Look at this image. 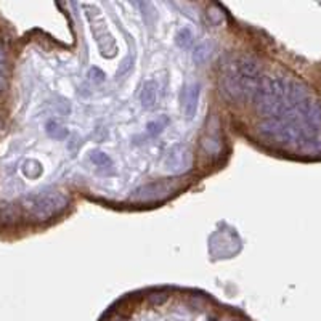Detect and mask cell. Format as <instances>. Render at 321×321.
<instances>
[{
    "label": "cell",
    "mask_w": 321,
    "mask_h": 321,
    "mask_svg": "<svg viewBox=\"0 0 321 321\" xmlns=\"http://www.w3.org/2000/svg\"><path fill=\"white\" fill-rule=\"evenodd\" d=\"M260 63L255 58L242 55L228 63L223 73V92L231 101H254L260 81Z\"/></svg>",
    "instance_id": "1"
},
{
    "label": "cell",
    "mask_w": 321,
    "mask_h": 321,
    "mask_svg": "<svg viewBox=\"0 0 321 321\" xmlns=\"http://www.w3.org/2000/svg\"><path fill=\"white\" fill-rule=\"evenodd\" d=\"M289 81L278 76H264L255 93L254 105L260 116L267 119L283 117L288 112Z\"/></svg>",
    "instance_id": "2"
},
{
    "label": "cell",
    "mask_w": 321,
    "mask_h": 321,
    "mask_svg": "<svg viewBox=\"0 0 321 321\" xmlns=\"http://www.w3.org/2000/svg\"><path fill=\"white\" fill-rule=\"evenodd\" d=\"M66 206L68 198L63 193L55 191V189H45V191L29 195L23 199L26 214L37 222H45L51 219L53 215L65 211Z\"/></svg>",
    "instance_id": "3"
},
{
    "label": "cell",
    "mask_w": 321,
    "mask_h": 321,
    "mask_svg": "<svg viewBox=\"0 0 321 321\" xmlns=\"http://www.w3.org/2000/svg\"><path fill=\"white\" fill-rule=\"evenodd\" d=\"M241 247V241L235 230L222 228L212 233L209 238V252L215 259H230Z\"/></svg>",
    "instance_id": "4"
},
{
    "label": "cell",
    "mask_w": 321,
    "mask_h": 321,
    "mask_svg": "<svg viewBox=\"0 0 321 321\" xmlns=\"http://www.w3.org/2000/svg\"><path fill=\"white\" fill-rule=\"evenodd\" d=\"M191 167V153L185 145H175L162 159V170L170 175H180Z\"/></svg>",
    "instance_id": "5"
},
{
    "label": "cell",
    "mask_w": 321,
    "mask_h": 321,
    "mask_svg": "<svg viewBox=\"0 0 321 321\" xmlns=\"http://www.w3.org/2000/svg\"><path fill=\"white\" fill-rule=\"evenodd\" d=\"M172 191V185L167 181H153V183L137 188L132 193V199L138 203H154L167 198Z\"/></svg>",
    "instance_id": "6"
},
{
    "label": "cell",
    "mask_w": 321,
    "mask_h": 321,
    "mask_svg": "<svg viewBox=\"0 0 321 321\" xmlns=\"http://www.w3.org/2000/svg\"><path fill=\"white\" fill-rule=\"evenodd\" d=\"M198 101H199V84L198 82H188L181 92V106H183L186 119H193L198 111Z\"/></svg>",
    "instance_id": "7"
},
{
    "label": "cell",
    "mask_w": 321,
    "mask_h": 321,
    "mask_svg": "<svg viewBox=\"0 0 321 321\" xmlns=\"http://www.w3.org/2000/svg\"><path fill=\"white\" fill-rule=\"evenodd\" d=\"M156 100H158V84H156V81L150 79L142 87L140 103L145 109H153L156 106Z\"/></svg>",
    "instance_id": "8"
},
{
    "label": "cell",
    "mask_w": 321,
    "mask_h": 321,
    "mask_svg": "<svg viewBox=\"0 0 321 321\" xmlns=\"http://www.w3.org/2000/svg\"><path fill=\"white\" fill-rule=\"evenodd\" d=\"M212 48H214V45H212V42H209V40H203V42H199L198 45H196V48H195V51H193V61L196 63V65H204L207 59L211 58V55H212Z\"/></svg>",
    "instance_id": "9"
},
{
    "label": "cell",
    "mask_w": 321,
    "mask_h": 321,
    "mask_svg": "<svg viewBox=\"0 0 321 321\" xmlns=\"http://www.w3.org/2000/svg\"><path fill=\"white\" fill-rule=\"evenodd\" d=\"M18 207L10 203H0V223L2 225H13L18 220Z\"/></svg>",
    "instance_id": "10"
},
{
    "label": "cell",
    "mask_w": 321,
    "mask_h": 321,
    "mask_svg": "<svg viewBox=\"0 0 321 321\" xmlns=\"http://www.w3.org/2000/svg\"><path fill=\"white\" fill-rule=\"evenodd\" d=\"M90 161L97 166L98 169H108L111 170L112 169V159L109 158V156L106 153L103 151H92L90 153Z\"/></svg>",
    "instance_id": "11"
},
{
    "label": "cell",
    "mask_w": 321,
    "mask_h": 321,
    "mask_svg": "<svg viewBox=\"0 0 321 321\" xmlns=\"http://www.w3.org/2000/svg\"><path fill=\"white\" fill-rule=\"evenodd\" d=\"M193 31L189 28H181L177 34H175V43L180 48H189V45L193 43Z\"/></svg>",
    "instance_id": "12"
},
{
    "label": "cell",
    "mask_w": 321,
    "mask_h": 321,
    "mask_svg": "<svg viewBox=\"0 0 321 321\" xmlns=\"http://www.w3.org/2000/svg\"><path fill=\"white\" fill-rule=\"evenodd\" d=\"M47 134L51 138H55V140H65V138L69 135L68 130L59 125L58 122H55V120H50V122L47 124Z\"/></svg>",
    "instance_id": "13"
},
{
    "label": "cell",
    "mask_w": 321,
    "mask_h": 321,
    "mask_svg": "<svg viewBox=\"0 0 321 321\" xmlns=\"http://www.w3.org/2000/svg\"><path fill=\"white\" fill-rule=\"evenodd\" d=\"M167 124H169V119L166 117V116H161V117H158L156 120H151V122L146 125V130H148V134L150 135H159L164 129L167 127Z\"/></svg>",
    "instance_id": "14"
},
{
    "label": "cell",
    "mask_w": 321,
    "mask_h": 321,
    "mask_svg": "<svg viewBox=\"0 0 321 321\" xmlns=\"http://www.w3.org/2000/svg\"><path fill=\"white\" fill-rule=\"evenodd\" d=\"M42 166H40V162H37V161H34V159H31V161H26L24 162V167H23V172H24V175L26 177H39L40 173H42Z\"/></svg>",
    "instance_id": "15"
},
{
    "label": "cell",
    "mask_w": 321,
    "mask_h": 321,
    "mask_svg": "<svg viewBox=\"0 0 321 321\" xmlns=\"http://www.w3.org/2000/svg\"><path fill=\"white\" fill-rule=\"evenodd\" d=\"M203 145H204L206 151H209V153H212V154H217V153L220 151V142H219V137H215V135H209V134H207V135L204 137Z\"/></svg>",
    "instance_id": "16"
},
{
    "label": "cell",
    "mask_w": 321,
    "mask_h": 321,
    "mask_svg": "<svg viewBox=\"0 0 321 321\" xmlns=\"http://www.w3.org/2000/svg\"><path fill=\"white\" fill-rule=\"evenodd\" d=\"M132 63H134V53H129L124 59H122V63H120L119 69H117V73H116V77H122L124 74L129 73V69L132 68Z\"/></svg>",
    "instance_id": "17"
},
{
    "label": "cell",
    "mask_w": 321,
    "mask_h": 321,
    "mask_svg": "<svg viewBox=\"0 0 321 321\" xmlns=\"http://www.w3.org/2000/svg\"><path fill=\"white\" fill-rule=\"evenodd\" d=\"M4 66H5V55L4 50L0 48V92L4 90L5 87V74H4Z\"/></svg>",
    "instance_id": "18"
},
{
    "label": "cell",
    "mask_w": 321,
    "mask_h": 321,
    "mask_svg": "<svg viewBox=\"0 0 321 321\" xmlns=\"http://www.w3.org/2000/svg\"><path fill=\"white\" fill-rule=\"evenodd\" d=\"M151 300H153V303H162L167 300V296L166 294H153Z\"/></svg>",
    "instance_id": "19"
},
{
    "label": "cell",
    "mask_w": 321,
    "mask_h": 321,
    "mask_svg": "<svg viewBox=\"0 0 321 321\" xmlns=\"http://www.w3.org/2000/svg\"><path fill=\"white\" fill-rule=\"evenodd\" d=\"M214 10L215 12H211V13H207V16H211V18H214V23H220L222 21V13L217 10V7H214Z\"/></svg>",
    "instance_id": "20"
},
{
    "label": "cell",
    "mask_w": 321,
    "mask_h": 321,
    "mask_svg": "<svg viewBox=\"0 0 321 321\" xmlns=\"http://www.w3.org/2000/svg\"><path fill=\"white\" fill-rule=\"evenodd\" d=\"M233 321H238V319H233Z\"/></svg>",
    "instance_id": "21"
}]
</instances>
